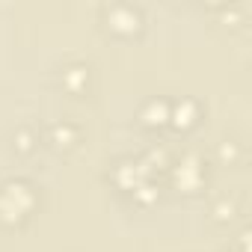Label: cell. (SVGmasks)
Returning <instances> with one entry per match:
<instances>
[{
  "label": "cell",
  "instance_id": "1",
  "mask_svg": "<svg viewBox=\"0 0 252 252\" xmlns=\"http://www.w3.org/2000/svg\"><path fill=\"white\" fill-rule=\"evenodd\" d=\"M30 205H33V196H30V190L24 184H9V187H3V193H0V214L6 220L21 217Z\"/></svg>",
  "mask_w": 252,
  "mask_h": 252
},
{
  "label": "cell",
  "instance_id": "2",
  "mask_svg": "<svg viewBox=\"0 0 252 252\" xmlns=\"http://www.w3.org/2000/svg\"><path fill=\"white\" fill-rule=\"evenodd\" d=\"M110 18H113V21H116V27H122V30L137 27V12H134V9L119 6V9H113V15H110Z\"/></svg>",
  "mask_w": 252,
  "mask_h": 252
}]
</instances>
